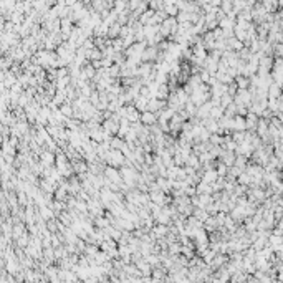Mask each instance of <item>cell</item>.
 Returning <instances> with one entry per match:
<instances>
[{"instance_id": "obj_5", "label": "cell", "mask_w": 283, "mask_h": 283, "mask_svg": "<svg viewBox=\"0 0 283 283\" xmlns=\"http://www.w3.org/2000/svg\"><path fill=\"white\" fill-rule=\"evenodd\" d=\"M105 129H106V131H113V132H114V131H116V124L113 123V121H106V123H105Z\"/></svg>"}, {"instance_id": "obj_1", "label": "cell", "mask_w": 283, "mask_h": 283, "mask_svg": "<svg viewBox=\"0 0 283 283\" xmlns=\"http://www.w3.org/2000/svg\"><path fill=\"white\" fill-rule=\"evenodd\" d=\"M210 189H212V186H209L207 182H202L200 186L197 187V192H199V194H209Z\"/></svg>"}, {"instance_id": "obj_9", "label": "cell", "mask_w": 283, "mask_h": 283, "mask_svg": "<svg viewBox=\"0 0 283 283\" xmlns=\"http://www.w3.org/2000/svg\"><path fill=\"white\" fill-rule=\"evenodd\" d=\"M245 162H247V161H245V157H237V161H235V164L238 167H245Z\"/></svg>"}, {"instance_id": "obj_3", "label": "cell", "mask_w": 283, "mask_h": 283, "mask_svg": "<svg viewBox=\"0 0 283 283\" xmlns=\"http://www.w3.org/2000/svg\"><path fill=\"white\" fill-rule=\"evenodd\" d=\"M156 119H157V116L152 114V113H144V114H143V121H144V123H154Z\"/></svg>"}, {"instance_id": "obj_7", "label": "cell", "mask_w": 283, "mask_h": 283, "mask_svg": "<svg viewBox=\"0 0 283 283\" xmlns=\"http://www.w3.org/2000/svg\"><path fill=\"white\" fill-rule=\"evenodd\" d=\"M237 81H238V86H240V88H244V89L247 88V86H248V83H250V81L247 80V78H238Z\"/></svg>"}, {"instance_id": "obj_6", "label": "cell", "mask_w": 283, "mask_h": 283, "mask_svg": "<svg viewBox=\"0 0 283 283\" xmlns=\"http://www.w3.org/2000/svg\"><path fill=\"white\" fill-rule=\"evenodd\" d=\"M222 141H224V139H222L220 136H217V134L210 136V143H212V144H222Z\"/></svg>"}, {"instance_id": "obj_2", "label": "cell", "mask_w": 283, "mask_h": 283, "mask_svg": "<svg viewBox=\"0 0 283 283\" xmlns=\"http://www.w3.org/2000/svg\"><path fill=\"white\" fill-rule=\"evenodd\" d=\"M217 177H219V174H217V172H212V171H209V172H207V174H205V177H204V182L210 184V182H212V181H215V179H217Z\"/></svg>"}, {"instance_id": "obj_4", "label": "cell", "mask_w": 283, "mask_h": 283, "mask_svg": "<svg viewBox=\"0 0 283 283\" xmlns=\"http://www.w3.org/2000/svg\"><path fill=\"white\" fill-rule=\"evenodd\" d=\"M144 60H154L156 58V48H151V50H148L146 53L143 55Z\"/></svg>"}, {"instance_id": "obj_8", "label": "cell", "mask_w": 283, "mask_h": 283, "mask_svg": "<svg viewBox=\"0 0 283 283\" xmlns=\"http://www.w3.org/2000/svg\"><path fill=\"white\" fill-rule=\"evenodd\" d=\"M162 233L166 235V233H167V229H166V227H161V225H159V227L156 229V235H162Z\"/></svg>"}]
</instances>
